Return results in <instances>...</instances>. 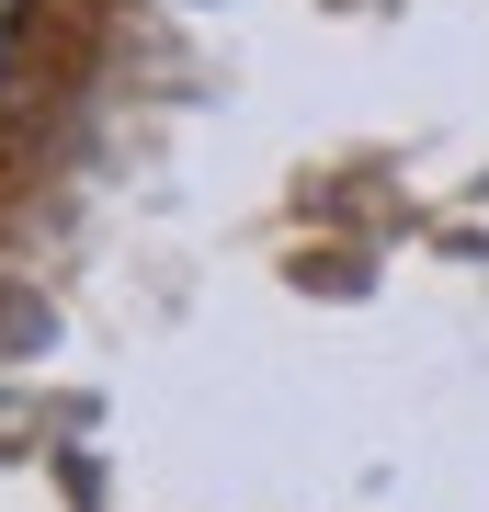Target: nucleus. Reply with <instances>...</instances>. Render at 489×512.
<instances>
[{
  "mask_svg": "<svg viewBox=\"0 0 489 512\" xmlns=\"http://www.w3.org/2000/svg\"><path fill=\"white\" fill-rule=\"evenodd\" d=\"M12 46H23V0H0V69H12Z\"/></svg>",
  "mask_w": 489,
  "mask_h": 512,
  "instance_id": "nucleus-1",
  "label": "nucleus"
}]
</instances>
